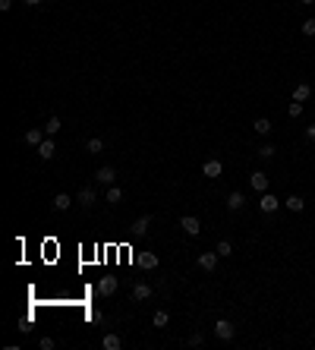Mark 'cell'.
I'll return each mask as SVG.
<instances>
[{
  "instance_id": "26",
  "label": "cell",
  "mask_w": 315,
  "mask_h": 350,
  "mask_svg": "<svg viewBox=\"0 0 315 350\" xmlns=\"http://www.w3.org/2000/svg\"><path fill=\"white\" fill-rule=\"evenodd\" d=\"M274 151H277L274 145H262V149H259V158H262V161H271V158H274Z\"/></svg>"
},
{
  "instance_id": "11",
  "label": "cell",
  "mask_w": 315,
  "mask_h": 350,
  "mask_svg": "<svg viewBox=\"0 0 315 350\" xmlns=\"http://www.w3.org/2000/svg\"><path fill=\"white\" fill-rule=\"evenodd\" d=\"M148 227H151V218L145 215V218H135L130 230H133V237H142V234H148Z\"/></svg>"
},
{
  "instance_id": "2",
  "label": "cell",
  "mask_w": 315,
  "mask_h": 350,
  "mask_svg": "<svg viewBox=\"0 0 315 350\" xmlns=\"http://www.w3.org/2000/svg\"><path fill=\"white\" fill-rule=\"evenodd\" d=\"M114 180H117V170L110 167V164H104V167H98V170H95V183H104V186H114Z\"/></svg>"
},
{
  "instance_id": "34",
  "label": "cell",
  "mask_w": 315,
  "mask_h": 350,
  "mask_svg": "<svg viewBox=\"0 0 315 350\" xmlns=\"http://www.w3.org/2000/svg\"><path fill=\"white\" fill-rule=\"evenodd\" d=\"M300 3H303V6H312V3H315V0H300Z\"/></svg>"
},
{
  "instance_id": "19",
  "label": "cell",
  "mask_w": 315,
  "mask_h": 350,
  "mask_svg": "<svg viewBox=\"0 0 315 350\" xmlns=\"http://www.w3.org/2000/svg\"><path fill=\"white\" fill-rule=\"evenodd\" d=\"M252 130L259 133V136H268L271 133V120H268V117H259V120L252 123Z\"/></svg>"
},
{
  "instance_id": "9",
  "label": "cell",
  "mask_w": 315,
  "mask_h": 350,
  "mask_svg": "<svg viewBox=\"0 0 315 350\" xmlns=\"http://www.w3.org/2000/svg\"><path fill=\"white\" fill-rule=\"evenodd\" d=\"M117 284H120L117 278H101V281H98V294H101V297H114V294H117Z\"/></svg>"
},
{
  "instance_id": "22",
  "label": "cell",
  "mask_w": 315,
  "mask_h": 350,
  "mask_svg": "<svg viewBox=\"0 0 315 350\" xmlns=\"http://www.w3.org/2000/svg\"><path fill=\"white\" fill-rule=\"evenodd\" d=\"M85 151H91V155H101V151H104V142H101L98 136H95V139L85 142Z\"/></svg>"
},
{
  "instance_id": "25",
  "label": "cell",
  "mask_w": 315,
  "mask_h": 350,
  "mask_svg": "<svg viewBox=\"0 0 315 350\" xmlns=\"http://www.w3.org/2000/svg\"><path fill=\"white\" fill-rule=\"evenodd\" d=\"M218 255H221V259L233 255V243H230V240H221V243H218Z\"/></svg>"
},
{
  "instance_id": "6",
  "label": "cell",
  "mask_w": 315,
  "mask_h": 350,
  "mask_svg": "<svg viewBox=\"0 0 315 350\" xmlns=\"http://www.w3.org/2000/svg\"><path fill=\"white\" fill-rule=\"evenodd\" d=\"M202 174L211 177V180H218V177L224 174V164H221L218 158H211V161H205V164H202Z\"/></svg>"
},
{
  "instance_id": "18",
  "label": "cell",
  "mask_w": 315,
  "mask_h": 350,
  "mask_svg": "<svg viewBox=\"0 0 315 350\" xmlns=\"http://www.w3.org/2000/svg\"><path fill=\"white\" fill-rule=\"evenodd\" d=\"M284 205L290 208V211H303V208H306V199H303V196H287Z\"/></svg>"
},
{
  "instance_id": "8",
  "label": "cell",
  "mask_w": 315,
  "mask_h": 350,
  "mask_svg": "<svg viewBox=\"0 0 315 350\" xmlns=\"http://www.w3.org/2000/svg\"><path fill=\"white\" fill-rule=\"evenodd\" d=\"M95 199H98V196H95V190H91V186H82L79 196H76V202H79L82 208H91V205H95Z\"/></svg>"
},
{
  "instance_id": "29",
  "label": "cell",
  "mask_w": 315,
  "mask_h": 350,
  "mask_svg": "<svg viewBox=\"0 0 315 350\" xmlns=\"http://www.w3.org/2000/svg\"><path fill=\"white\" fill-rule=\"evenodd\" d=\"M303 35H315V19H306L303 22Z\"/></svg>"
},
{
  "instance_id": "12",
  "label": "cell",
  "mask_w": 315,
  "mask_h": 350,
  "mask_svg": "<svg viewBox=\"0 0 315 350\" xmlns=\"http://www.w3.org/2000/svg\"><path fill=\"white\" fill-rule=\"evenodd\" d=\"M101 347H104V350H120V347H123V338L110 331V335H104V338H101Z\"/></svg>"
},
{
  "instance_id": "21",
  "label": "cell",
  "mask_w": 315,
  "mask_h": 350,
  "mask_svg": "<svg viewBox=\"0 0 315 350\" xmlns=\"http://www.w3.org/2000/svg\"><path fill=\"white\" fill-rule=\"evenodd\" d=\"M107 202H110V205H120V202H123V190H120V186H110V190H107Z\"/></svg>"
},
{
  "instance_id": "14",
  "label": "cell",
  "mask_w": 315,
  "mask_h": 350,
  "mask_svg": "<svg viewBox=\"0 0 315 350\" xmlns=\"http://www.w3.org/2000/svg\"><path fill=\"white\" fill-rule=\"evenodd\" d=\"M249 183H252V190H259V193H268V174H262V170H255Z\"/></svg>"
},
{
  "instance_id": "30",
  "label": "cell",
  "mask_w": 315,
  "mask_h": 350,
  "mask_svg": "<svg viewBox=\"0 0 315 350\" xmlns=\"http://www.w3.org/2000/svg\"><path fill=\"white\" fill-rule=\"evenodd\" d=\"M202 344H205V338H202V335H199V331H195V335L189 338V347H202Z\"/></svg>"
},
{
  "instance_id": "17",
  "label": "cell",
  "mask_w": 315,
  "mask_h": 350,
  "mask_svg": "<svg viewBox=\"0 0 315 350\" xmlns=\"http://www.w3.org/2000/svg\"><path fill=\"white\" fill-rule=\"evenodd\" d=\"M309 95H312V85H306V82H300L293 89V101H309Z\"/></svg>"
},
{
  "instance_id": "28",
  "label": "cell",
  "mask_w": 315,
  "mask_h": 350,
  "mask_svg": "<svg viewBox=\"0 0 315 350\" xmlns=\"http://www.w3.org/2000/svg\"><path fill=\"white\" fill-rule=\"evenodd\" d=\"M38 347H41V350H54L57 344H54V338H41V341H38Z\"/></svg>"
},
{
  "instance_id": "31",
  "label": "cell",
  "mask_w": 315,
  "mask_h": 350,
  "mask_svg": "<svg viewBox=\"0 0 315 350\" xmlns=\"http://www.w3.org/2000/svg\"><path fill=\"white\" fill-rule=\"evenodd\" d=\"M13 6V0H0V10H10Z\"/></svg>"
},
{
  "instance_id": "10",
  "label": "cell",
  "mask_w": 315,
  "mask_h": 350,
  "mask_svg": "<svg viewBox=\"0 0 315 350\" xmlns=\"http://www.w3.org/2000/svg\"><path fill=\"white\" fill-rule=\"evenodd\" d=\"M50 205H54V211H70V205H73L70 193H57V196H54V202H50Z\"/></svg>"
},
{
  "instance_id": "27",
  "label": "cell",
  "mask_w": 315,
  "mask_h": 350,
  "mask_svg": "<svg viewBox=\"0 0 315 350\" xmlns=\"http://www.w3.org/2000/svg\"><path fill=\"white\" fill-rule=\"evenodd\" d=\"M287 114H290L293 120H296V117H303V101H293V104L287 107Z\"/></svg>"
},
{
  "instance_id": "5",
  "label": "cell",
  "mask_w": 315,
  "mask_h": 350,
  "mask_svg": "<svg viewBox=\"0 0 315 350\" xmlns=\"http://www.w3.org/2000/svg\"><path fill=\"white\" fill-rule=\"evenodd\" d=\"M215 335L221 341H230L236 335V328H233V322H227V319H218V325H215Z\"/></svg>"
},
{
  "instance_id": "16",
  "label": "cell",
  "mask_w": 315,
  "mask_h": 350,
  "mask_svg": "<svg viewBox=\"0 0 315 350\" xmlns=\"http://www.w3.org/2000/svg\"><path fill=\"white\" fill-rule=\"evenodd\" d=\"M243 205H246V196H243V193H236V190H233L230 196H227V208H230V211H240Z\"/></svg>"
},
{
  "instance_id": "23",
  "label": "cell",
  "mask_w": 315,
  "mask_h": 350,
  "mask_svg": "<svg viewBox=\"0 0 315 350\" xmlns=\"http://www.w3.org/2000/svg\"><path fill=\"white\" fill-rule=\"evenodd\" d=\"M167 322H170V315H167L164 309H158L155 315H151V325H155V328H164V325H167Z\"/></svg>"
},
{
  "instance_id": "7",
  "label": "cell",
  "mask_w": 315,
  "mask_h": 350,
  "mask_svg": "<svg viewBox=\"0 0 315 350\" xmlns=\"http://www.w3.org/2000/svg\"><path fill=\"white\" fill-rule=\"evenodd\" d=\"M218 259H221V255H218V250H215V252H202V255H199V259H195V262H199V268H202V271H215Z\"/></svg>"
},
{
  "instance_id": "32",
  "label": "cell",
  "mask_w": 315,
  "mask_h": 350,
  "mask_svg": "<svg viewBox=\"0 0 315 350\" xmlns=\"http://www.w3.org/2000/svg\"><path fill=\"white\" fill-rule=\"evenodd\" d=\"M22 3H25V6H38L41 0H22Z\"/></svg>"
},
{
  "instance_id": "4",
  "label": "cell",
  "mask_w": 315,
  "mask_h": 350,
  "mask_svg": "<svg viewBox=\"0 0 315 350\" xmlns=\"http://www.w3.org/2000/svg\"><path fill=\"white\" fill-rule=\"evenodd\" d=\"M135 262H139V268H145V271H155L161 265V259L155 252H139V255H135Z\"/></svg>"
},
{
  "instance_id": "3",
  "label": "cell",
  "mask_w": 315,
  "mask_h": 350,
  "mask_svg": "<svg viewBox=\"0 0 315 350\" xmlns=\"http://www.w3.org/2000/svg\"><path fill=\"white\" fill-rule=\"evenodd\" d=\"M180 227H183V234H189V237H199V234H202L199 218H192V215H183V218H180Z\"/></svg>"
},
{
  "instance_id": "15",
  "label": "cell",
  "mask_w": 315,
  "mask_h": 350,
  "mask_svg": "<svg viewBox=\"0 0 315 350\" xmlns=\"http://www.w3.org/2000/svg\"><path fill=\"white\" fill-rule=\"evenodd\" d=\"M38 155L45 158V161L54 158V155H57V145H54V139H45V142H41V145H38Z\"/></svg>"
},
{
  "instance_id": "13",
  "label": "cell",
  "mask_w": 315,
  "mask_h": 350,
  "mask_svg": "<svg viewBox=\"0 0 315 350\" xmlns=\"http://www.w3.org/2000/svg\"><path fill=\"white\" fill-rule=\"evenodd\" d=\"M148 297H151V287L145 281H135L133 284V300H148Z\"/></svg>"
},
{
  "instance_id": "33",
  "label": "cell",
  "mask_w": 315,
  "mask_h": 350,
  "mask_svg": "<svg viewBox=\"0 0 315 350\" xmlns=\"http://www.w3.org/2000/svg\"><path fill=\"white\" fill-rule=\"evenodd\" d=\"M309 139H312V142H315V123H312V126H309Z\"/></svg>"
},
{
  "instance_id": "24",
  "label": "cell",
  "mask_w": 315,
  "mask_h": 350,
  "mask_svg": "<svg viewBox=\"0 0 315 350\" xmlns=\"http://www.w3.org/2000/svg\"><path fill=\"white\" fill-rule=\"evenodd\" d=\"M60 126H63V123H60V117H50V120L45 123V133H47V136H54V133H60Z\"/></svg>"
},
{
  "instance_id": "20",
  "label": "cell",
  "mask_w": 315,
  "mask_h": 350,
  "mask_svg": "<svg viewBox=\"0 0 315 350\" xmlns=\"http://www.w3.org/2000/svg\"><path fill=\"white\" fill-rule=\"evenodd\" d=\"M41 142H45V133H41V130H29V133H25V145H35V149H38Z\"/></svg>"
},
{
  "instance_id": "1",
  "label": "cell",
  "mask_w": 315,
  "mask_h": 350,
  "mask_svg": "<svg viewBox=\"0 0 315 350\" xmlns=\"http://www.w3.org/2000/svg\"><path fill=\"white\" fill-rule=\"evenodd\" d=\"M280 205V199L274 193H262V199H259V211H265V215H271V211H277Z\"/></svg>"
}]
</instances>
